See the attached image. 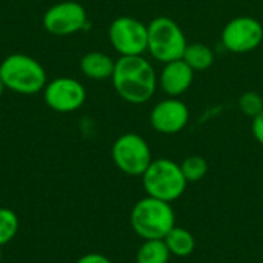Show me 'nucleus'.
<instances>
[{
  "label": "nucleus",
  "mask_w": 263,
  "mask_h": 263,
  "mask_svg": "<svg viewBox=\"0 0 263 263\" xmlns=\"http://www.w3.org/2000/svg\"><path fill=\"white\" fill-rule=\"evenodd\" d=\"M111 82L122 100L143 105L154 97L159 88V74L143 55H123L116 60Z\"/></svg>",
  "instance_id": "1"
},
{
  "label": "nucleus",
  "mask_w": 263,
  "mask_h": 263,
  "mask_svg": "<svg viewBox=\"0 0 263 263\" xmlns=\"http://www.w3.org/2000/svg\"><path fill=\"white\" fill-rule=\"evenodd\" d=\"M0 79L6 89L22 96L42 92L48 83L43 65L22 52L9 54L0 62Z\"/></svg>",
  "instance_id": "2"
},
{
  "label": "nucleus",
  "mask_w": 263,
  "mask_h": 263,
  "mask_svg": "<svg viewBox=\"0 0 263 263\" xmlns=\"http://www.w3.org/2000/svg\"><path fill=\"white\" fill-rule=\"evenodd\" d=\"M129 222L133 231L143 240H163L176 227V213L170 202L146 196L134 203Z\"/></svg>",
  "instance_id": "3"
},
{
  "label": "nucleus",
  "mask_w": 263,
  "mask_h": 263,
  "mask_svg": "<svg viewBox=\"0 0 263 263\" xmlns=\"http://www.w3.org/2000/svg\"><path fill=\"white\" fill-rule=\"evenodd\" d=\"M142 183L146 196L170 203L180 199L188 185L180 163L171 159H154L142 174Z\"/></svg>",
  "instance_id": "4"
},
{
  "label": "nucleus",
  "mask_w": 263,
  "mask_h": 263,
  "mask_svg": "<svg viewBox=\"0 0 263 263\" xmlns=\"http://www.w3.org/2000/svg\"><path fill=\"white\" fill-rule=\"evenodd\" d=\"M188 46L186 35L180 25L171 17H156L148 23V49L146 52L160 63L174 62L183 57Z\"/></svg>",
  "instance_id": "5"
},
{
  "label": "nucleus",
  "mask_w": 263,
  "mask_h": 263,
  "mask_svg": "<svg viewBox=\"0 0 263 263\" xmlns=\"http://www.w3.org/2000/svg\"><path fill=\"white\" fill-rule=\"evenodd\" d=\"M111 157L119 171L133 177H142L154 160L148 142L136 133L119 136L112 143Z\"/></svg>",
  "instance_id": "6"
},
{
  "label": "nucleus",
  "mask_w": 263,
  "mask_h": 263,
  "mask_svg": "<svg viewBox=\"0 0 263 263\" xmlns=\"http://www.w3.org/2000/svg\"><path fill=\"white\" fill-rule=\"evenodd\" d=\"M108 39L120 57L143 55L148 49V25L136 17L120 15L111 22Z\"/></svg>",
  "instance_id": "7"
},
{
  "label": "nucleus",
  "mask_w": 263,
  "mask_h": 263,
  "mask_svg": "<svg viewBox=\"0 0 263 263\" xmlns=\"http://www.w3.org/2000/svg\"><path fill=\"white\" fill-rule=\"evenodd\" d=\"M42 25L49 34L65 37L83 31L89 22L86 9L82 3L74 0H63L45 11Z\"/></svg>",
  "instance_id": "8"
},
{
  "label": "nucleus",
  "mask_w": 263,
  "mask_h": 263,
  "mask_svg": "<svg viewBox=\"0 0 263 263\" xmlns=\"http://www.w3.org/2000/svg\"><path fill=\"white\" fill-rule=\"evenodd\" d=\"M220 40L223 48L233 54L251 52L262 45L263 25L250 15L234 17L223 26Z\"/></svg>",
  "instance_id": "9"
},
{
  "label": "nucleus",
  "mask_w": 263,
  "mask_h": 263,
  "mask_svg": "<svg viewBox=\"0 0 263 263\" xmlns=\"http://www.w3.org/2000/svg\"><path fill=\"white\" fill-rule=\"evenodd\" d=\"M42 92L48 108L60 114L74 112L86 102V89L74 77H55L46 83Z\"/></svg>",
  "instance_id": "10"
},
{
  "label": "nucleus",
  "mask_w": 263,
  "mask_h": 263,
  "mask_svg": "<svg viewBox=\"0 0 263 263\" xmlns=\"http://www.w3.org/2000/svg\"><path fill=\"white\" fill-rule=\"evenodd\" d=\"M190 122V108L179 97H168L157 102L149 114V123L154 131L173 136L186 128Z\"/></svg>",
  "instance_id": "11"
},
{
  "label": "nucleus",
  "mask_w": 263,
  "mask_h": 263,
  "mask_svg": "<svg viewBox=\"0 0 263 263\" xmlns=\"http://www.w3.org/2000/svg\"><path fill=\"white\" fill-rule=\"evenodd\" d=\"M194 82V71L182 60L168 62L159 72V88L168 97H180Z\"/></svg>",
  "instance_id": "12"
},
{
  "label": "nucleus",
  "mask_w": 263,
  "mask_h": 263,
  "mask_svg": "<svg viewBox=\"0 0 263 263\" xmlns=\"http://www.w3.org/2000/svg\"><path fill=\"white\" fill-rule=\"evenodd\" d=\"M116 60L102 51L86 52L80 59V71L91 80H108L112 77Z\"/></svg>",
  "instance_id": "13"
},
{
  "label": "nucleus",
  "mask_w": 263,
  "mask_h": 263,
  "mask_svg": "<svg viewBox=\"0 0 263 263\" xmlns=\"http://www.w3.org/2000/svg\"><path fill=\"white\" fill-rule=\"evenodd\" d=\"M182 60L194 71H206L214 65L216 60V54L213 51L211 46L200 43V42H194V43H188Z\"/></svg>",
  "instance_id": "14"
},
{
  "label": "nucleus",
  "mask_w": 263,
  "mask_h": 263,
  "mask_svg": "<svg viewBox=\"0 0 263 263\" xmlns=\"http://www.w3.org/2000/svg\"><path fill=\"white\" fill-rule=\"evenodd\" d=\"M163 240H165L171 256H176V257H188L196 250L194 236L188 230L177 227V225L166 234V237Z\"/></svg>",
  "instance_id": "15"
},
{
  "label": "nucleus",
  "mask_w": 263,
  "mask_h": 263,
  "mask_svg": "<svg viewBox=\"0 0 263 263\" xmlns=\"http://www.w3.org/2000/svg\"><path fill=\"white\" fill-rule=\"evenodd\" d=\"M171 253L165 240H145L136 254V263H168Z\"/></svg>",
  "instance_id": "16"
},
{
  "label": "nucleus",
  "mask_w": 263,
  "mask_h": 263,
  "mask_svg": "<svg viewBox=\"0 0 263 263\" xmlns=\"http://www.w3.org/2000/svg\"><path fill=\"white\" fill-rule=\"evenodd\" d=\"M182 173L188 183L200 182L208 173V162L202 156H190L180 163Z\"/></svg>",
  "instance_id": "17"
},
{
  "label": "nucleus",
  "mask_w": 263,
  "mask_h": 263,
  "mask_svg": "<svg viewBox=\"0 0 263 263\" xmlns=\"http://www.w3.org/2000/svg\"><path fill=\"white\" fill-rule=\"evenodd\" d=\"M18 231V217L9 208H0V247L9 243Z\"/></svg>",
  "instance_id": "18"
},
{
  "label": "nucleus",
  "mask_w": 263,
  "mask_h": 263,
  "mask_svg": "<svg viewBox=\"0 0 263 263\" xmlns=\"http://www.w3.org/2000/svg\"><path fill=\"white\" fill-rule=\"evenodd\" d=\"M239 108L247 117L254 119L263 111V97L256 91H247L239 99Z\"/></svg>",
  "instance_id": "19"
},
{
  "label": "nucleus",
  "mask_w": 263,
  "mask_h": 263,
  "mask_svg": "<svg viewBox=\"0 0 263 263\" xmlns=\"http://www.w3.org/2000/svg\"><path fill=\"white\" fill-rule=\"evenodd\" d=\"M251 133L254 136V139L263 146V111L253 119L251 123Z\"/></svg>",
  "instance_id": "20"
},
{
  "label": "nucleus",
  "mask_w": 263,
  "mask_h": 263,
  "mask_svg": "<svg viewBox=\"0 0 263 263\" xmlns=\"http://www.w3.org/2000/svg\"><path fill=\"white\" fill-rule=\"evenodd\" d=\"M76 263H111V260L100 253H88L82 256Z\"/></svg>",
  "instance_id": "21"
},
{
  "label": "nucleus",
  "mask_w": 263,
  "mask_h": 263,
  "mask_svg": "<svg viewBox=\"0 0 263 263\" xmlns=\"http://www.w3.org/2000/svg\"><path fill=\"white\" fill-rule=\"evenodd\" d=\"M5 85H3V82H2V79H0V99H2V96H3V92H5Z\"/></svg>",
  "instance_id": "22"
},
{
  "label": "nucleus",
  "mask_w": 263,
  "mask_h": 263,
  "mask_svg": "<svg viewBox=\"0 0 263 263\" xmlns=\"http://www.w3.org/2000/svg\"><path fill=\"white\" fill-rule=\"evenodd\" d=\"M0 262H2V247H0Z\"/></svg>",
  "instance_id": "23"
},
{
  "label": "nucleus",
  "mask_w": 263,
  "mask_h": 263,
  "mask_svg": "<svg viewBox=\"0 0 263 263\" xmlns=\"http://www.w3.org/2000/svg\"><path fill=\"white\" fill-rule=\"evenodd\" d=\"M259 263H263V260H262V262H259Z\"/></svg>",
  "instance_id": "24"
}]
</instances>
